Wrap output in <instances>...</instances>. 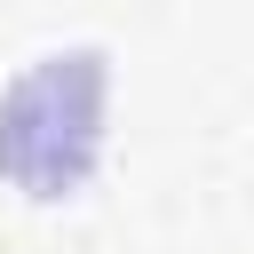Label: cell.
Masks as SVG:
<instances>
[{"instance_id": "1", "label": "cell", "mask_w": 254, "mask_h": 254, "mask_svg": "<svg viewBox=\"0 0 254 254\" xmlns=\"http://www.w3.org/2000/svg\"><path fill=\"white\" fill-rule=\"evenodd\" d=\"M103 143V56H40L8 95H0V175L24 183L32 198H64L87 183Z\"/></svg>"}]
</instances>
